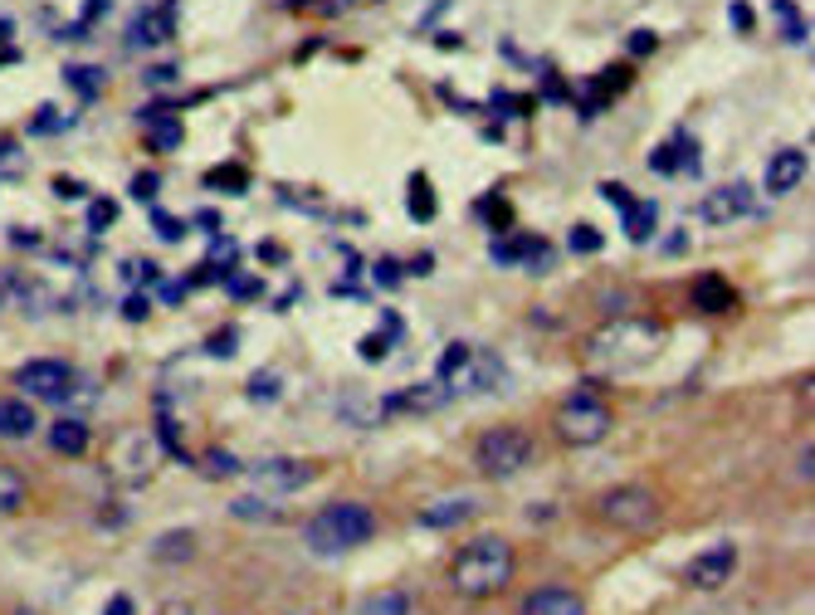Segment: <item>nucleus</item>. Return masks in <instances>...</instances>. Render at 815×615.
Masks as SVG:
<instances>
[{"instance_id": "obj_7", "label": "nucleus", "mask_w": 815, "mask_h": 615, "mask_svg": "<svg viewBox=\"0 0 815 615\" xmlns=\"http://www.w3.org/2000/svg\"><path fill=\"white\" fill-rule=\"evenodd\" d=\"M738 572V542H713L684 562V586L694 591H722Z\"/></svg>"}, {"instance_id": "obj_6", "label": "nucleus", "mask_w": 815, "mask_h": 615, "mask_svg": "<svg viewBox=\"0 0 815 615\" xmlns=\"http://www.w3.org/2000/svg\"><path fill=\"white\" fill-rule=\"evenodd\" d=\"M474 464L489 478H513L532 464V435L523 425H493L474 440Z\"/></svg>"}, {"instance_id": "obj_5", "label": "nucleus", "mask_w": 815, "mask_h": 615, "mask_svg": "<svg viewBox=\"0 0 815 615\" xmlns=\"http://www.w3.org/2000/svg\"><path fill=\"white\" fill-rule=\"evenodd\" d=\"M596 518L616 532H654L660 518H664V508L644 484H616L596 498Z\"/></svg>"}, {"instance_id": "obj_35", "label": "nucleus", "mask_w": 815, "mask_h": 615, "mask_svg": "<svg viewBox=\"0 0 815 615\" xmlns=\"http://www.w3.org/2000/svg\"><path fill=\"white\" fill-rule=\"evenodd\" d=\"M225 289H230V299H259V289H264V283L249 279V273H225Z\"/></svg>"}, {"instance_id": "obj_55", "label": "nucleus", "mask_w": 815, "mask_h": 615, "mask_svg": "<svg viewBox=\"0 0 815 615\" xmlns=\"http://www.w3.org/2000/svg\"><path fill=\"white\" fill-rule=\"evenodd\" d=\"M811 460H815V450H811V440H806V450H801V478L811 484Z\"/></svg>"}, {"instance_id": "obj_22", "label": "nucleus", "mask_w": 815, "mask_h": 615, "mask_svg": "<svg viewBox=\"0 0 815 615\" xmlns=\"http://www.w3.org/2000/svg\"><path fill=\"white\" fill-rule=\"evenodd\" d=\"M620 215H626V220H620L626 225V239H635V245H644V239L654 235V225H660V205L654 201H630Z\"/></svg>"}, {"instance_id": "obj_32", "label": "nucleus", "mask_w": 815, "mask_h": 615, "mask_svg": "<svg viewBox=\"0 0 815 615\" xmlns=\"http://www.w3.org/2000/svg\"><path fill=\"white\" fill-rule=\"evenodd\" d=\"M206 186H230V196H244L249 176H244L240 166H225V171H210V176H206Z\"/></svg>"}, {"instance_id": "obj_20", "label": "nucleus", "mask_w": 815, "mask_h": 615, "mask_svg": "<svg viewBox=\"0 0 815 615\" xmlns=\"http://www.w3.org/2000/svg\"><path fill=\"white\" fill-rule=\"evenodd\" d=\"M732 303H738V293L728 289L722 273H704V279H694V308H704V313H728Z\"/></svg>"}, {"instance_id": "obj_56", "label": "nucleus", "mask_w": 815, "mask_h": 615, "mask_svg": "<svg viewBox=\"0 0 815 615\" xmlns=\"http://www.w3.org/2000/svg\"><path fill=\"white\" fill-rule=\"evenodd\" d=\"M0 40H10V20H0Z\"/></svg>"}, {"instance_id": "obj_10", "label": "nucleus", "mask_w": 815, "mask_h": 615, "mask_svg": "<svg viewBox=\"0 0 815 615\" xmlns=\"http://www.w3.org/2000/svg\"><path fill=\"white\" fill-rule=\"evenodd\" d=\"M142 132H146V147L152 152H181V142H186V128H181V112L166 108V102H146V108L138 112Z\"/></svg>"}, {"instance_id": "obj_16", "label": "nucleus", "mask_w": 815, "mask_h": 615, "mask_svg": "<svg viewBox=\"0 0 815 615\" xmlns=\"http://www.w3.org/2000/svg\"><path fill=\"white\" fill-rule=\"evenodd\" d=\"M445 401H449V386H445V381H421V386H411V391L391 396V401H381V406H387V416H395V410H415V416H430V410H439Z\"/></svg>"}, {"instance_id": "obj_4", "label": "nucleus", "mask_w": 815, "mask_h": 615, "mask_svg": "<svg viewBox=\"0 0 815 615\" xmlns=\"http://www.w3.org/2000/svg\"><path fill=\"white\" fill-rule=\"evenodd\" d=\"M552 425H557V440L572 444V450H591V444H601L610 435V406L601 401V396L591 391V386H582L576 396H567V401L557 406V416H552Z\"/></svg>"}, {"instance_id": "obj_17", "label": "nucleus", "mask_w": 815, "mask_h": 615, "mask_svg": "<svg viewBox=\"0 0 815 615\" xmlns=\"http://www.w3.org/2000/svg\"><path fill=\"white\" fill-rule=\"evenodd\" d=\"M474 508H479L474 498H430L415 518H421V528H459L474 518Z\"/></svg>"}, {"instance_id": "obj_15", "label": "nucleus", "mask_w": 815, "mask_h": 615, "mask_svg": "<svg viewBox=\"0 0 815 615\" xmlns=\"http://www.w3.org/2000/svg\"><path fill=\"white\" fill-rule=\"evenodd\" d=\"M518 615H586V601L572 586H537L532 596H523Z\"/></svg>"}, {"instance_id": "obj_47", "label": "nucleus", "mask_w": 815, "mask_h": 615, "mask_svg": "<svg viewBox=\"0 0 815 615\" xmlns=\"http://www.w3.org/2000/svg\"><path fill=\"white\" fill-rule=\"evenodd\" d=\"M132 196H138V201L156 196V176H152V171H146V176H132Z\"/></svg>"}, {"instance_id": "obj_52", "label": "nucleus", "mask_w": 815, "mask_h": 615, "mask_svg": "<svg viewBox=\"0 0 815 615\" xmlns=\"http://www.w3.org/2000/svg\"><path fill=\"white\" fill-rule=\"evenodd\" d=\"M732 25H738V30H752V10H747L742 0H738V6H732Z\"/></svg>"}, {"instance_id": "obj_27", "label": "nucleus", "mask_w": 815, "mask_h": 615, "mask_svg": "<svg viewBox=\"0 0 815 615\" xmlns=\"http://www.w3.org/2000/svg\"><path fill=\"white\" fill-rule=\"evenodd\" d=\"M361 615H411V596L405 591H377V596H367Z\"/></svg>"}, {"instance_id": "obj_34", "label": "nucleus", "mask_w": 815, "mask_h": 615, "mask_svg": "<svg viewBox=\"0 0 815 615\" xmlns=\"http://www.w3.org/2000/svg\"><path fill=\"white\" fill-rule=\"evenodd\" d=\"M567 245H572V255H596V249H601V230H591V225H576Z\"/></svg>"}, {"instance_id": "obj_18", "label": "nucleus", "mask_w": 815, "mask_h": 615, "mask_svg": "<svg viewBox=\"0 0 815 615\" xmlns=\"http://www.w3.org/2000/svg\"><path fill=\"white\" fill-rule=\"evenodd\" d=\"M35 406L25 401V396H10V401H0V440H30L35 435Z\"/></svg>"}, {"instance_id": "obj_31", "label": "nucleus", "mask_w": 815, "mask_h": 615, "mask_svg": "<svg viewBox=\"0 0 815 615\" xmlns=\"http://www.w3.org/2000/svg\"><path fill=\"white\" fill-rule=\"evenodd\" d=\"M469 342H455V347H445V357H439V376H435V381H449V376H455L459 367H464V362H469Z\"/></svg>"}, {"instance_id": "obj_58", "label": "nucleus", "mask_w": 815, "mask_h": 615, "mask_svg": "<svg viewBox=\"0 0 815 615\" xmlns=\"http://www.w3.org/2000/svg\"><path fill=\"white\" fill-rule=\"evenodd\" d=\"M20 615H40V611H20Z\"/></svg>"}, {"instance_id": "obj_57", "label": "nucleus", "mask_w": 815, "mask_h": 615, "mask_svg": "<svg viewBox=\"0 0 815 615\" xmlns=\"http://www.w3.org/2000/svg\"><path fill=\"white\" fill-rule=\"evenodd\" d=\"M284 6H303V0H284Z\"/></svg>"}, {"instance_id": "obj_38", "label": "nucleus", "mask_w": 815, "mask_h": 615, "mask_svg": "<svg viewBox=\"0 0 815 615\" xmlns=\"http://www.w3.org/2000/svg\"><path fill=\"white\" fill-rule=\"evenodd\" d=\"M112 220H118V201H94V205H88V225H94V230H108Z\"/></svg>"}, {"instance_id": "obj_1", "label": "nucleus", "mask_w": 815, "mask_h": 615, "mask_svg": "<svg viewBox=\"0 0 815 615\" xmlns=\"http://www.w3.org/2000/svg\"><path fill=\"white\" fill-rule=\"evenodd\" d=\"M513 572H518L513 542L498 538V532H483V538L464 542L455 552V562H449V586H455V596H464V601H493L513 586Z\"/></svg>"}, {"instance_id": "obj_39", "label": "nucleus", "mask_w": 815, "mask_h": 615, "mask_svg": "<svg viewBox=\"0 0 815 615\" xmlns=\"http://www.w3.org/2000/svg\"><path fill=\"white\" fill-rule=\"evenodd\" d=\"M235 342H240V333H235V327H225V333H215L206 342V352H210V357H235Z\"/></svg>"}, {"instance_id": "obj_40", "label": "nucleus", "mask_w": 815, "mask_h": 615, "mask_svg": "<svg viewBox=\"0 0 815 615\" xmlns=\"http://www.w3.org/2000/svg\"><path fill=\"white\" fill-rule=\"evenodd\" d=\"M249 396H254V401H274V396H279V376L274 371L254 376V381H249Z\"/></svg>"}, {"instance_id": "obj_28", "label": "nucleus", "mask_w": 815, "mask_h": 615, "mask_svg": "<svg viewBox=\"0 0 815 615\" xmlns=\"http://www.w3.org/2000/svg\"><path fill=\"white\" fill-rule=\"evenodd\" d=\"M411 215L415 220H435V196H430V176H411Z\"/></svg>"}, {"instance_id": "obj_42", "label": "nucleus", "mask_w": 815, "mask_h": 615, "mask_svg": "<svg viewBox=\"0 0 815 615\" xmlns=\"http://www.w3.org/2000/svg\"><path fill=\"white\" fill-rule=\"evenodd\" d=\"M146 313H152V299H146V293H132V299L122 303V317H128V323H142Z\"/></svg>"}, {"instance_id": "obj_53", "label": "nucleus", "mask_w": 815, "mask_h": 615, "mask_svg": "<svg viewBox=\"0 0 815 615\" xmlns=\"http://www.w3.org/2000/svg\"><path fill=\"white\" fill-rule=\"evenodd\" d=\"M196 225H206L210 235H220V230H225V225H220V215H215V211H200V215H196Z\"/></svg>"}, {"instance_id": "obj_46", "label": "nucleus", "mask_w": 815, "mask_h": 615, "mask_svg": "<svg viewBox=\"0 0 815 615\" xmlns=\"http://www.w3.org/2000/svg\"><path fill=\"white\" fill-rule=\"evenodd\" d=\"M601 196H606L610 205H616V211H626V205H630V201H635V196H630V191H626V186H620V181H606V186H601Z\"/></svg>"}, {"instance_id": "obj_33", "label": "nucleus", "mask_w": 815, "mask_h": 615, "mask_svg": "<svg viewBox=\"0 0 815 615\" xmlns=\"http://www.w3.org/2000/svg\"><path fill=\"white\" fill-rule=\"evenodd\" d=\"M235 255H240V245H235L230 235H215V245H210V265H220V279H225V273H230Z\"/></svg>"}, {"instance_id": "obj_44", "label": "nucleus", "mask_w": 815, "mask_h": 615, "mask_svg": "<svg viewBox=\"0 0 815 615\" xmlns=\"http://www.w3.org/2000/svg\"><path fill=\"white\" fill-rule=\"evenodd\" d=\"M142 78H146L152 88H172V84H176V68H172V64H152Z\"/></svg>"}, {"instance_id": "obj_41", "label": "nucleus", "mask_w": 815, "mask_h": 615, "mask_svg": "<svg viewBox=\"0 0 815 615\" xmlns=\"http://www.w3.org/2000/svg\"><path fill=\"white\" fill-rule=\"evenodd\" d=\"M54 196H59V201H84L88 186H84V181H74V176H54Z\"/></svg>"}, {"instance_id": "obj_26", "label": "nucleus", "mask_w": 815, "mask_h": 615, "mask_svg": "<svg viewBox=\"0 0 815 615\" xmlns=\"http://www.w3.org/2000/svg\"><path fill=\"white\" fill-rule=\"evenodd\" d=\"M25 508V478H20L10 464H0V518Z\"/></svg>"}, {"instance_id": "obj_25", "label": "nucleus", "mask_w": 815, "mask_h": 615, "mask_svg": "<svg viewBox=\"0 0 815 615\" xmlns=\"http://www.w3.org/2000/svg\"><path fill=\"white\" fill-rule=\"evenodd\" d=\"M152 557L156 562H191V557H196V538H191V532H162V538L152 542Z\"/></svg>"}, {"instance_id": "obj_14", "label": "nucleus", "mask_w": 815, "mask_h": 615, "mask_svg": "<svg viewBox=\"0 0 815 615\" xmlns=\"http://www.w3.org/2000/svg\"><path fill=\"white\" fill-rule=\"evenodd\" d=\"M806 181V152L801 147H781L767 157V191L772 196H791V191Z\"/></svg>"}, {"instance_id": "obj_29", "label": "nucleus", "mask_w": 815, "mask_h": 615, "mask_svg": "<svg viewBox=\"0 0 815 615\" xmlns=\"http://www.w3.org/2000/svg\"><path fill=\"white\" fill-rule=\"evenodd\" d=\"M772 6H776L781 25H786V40H791V44H806V40H811V25L796 15V6H791V0H772Z\"/></svg>"}, {"instance_id": "obj_45", "label": "nucleus", "mask_w": 815, "mask_h": 615, "mask_svg": "<svg viewBox=\"0 0 815 615\" xmlns=\"http://www.w3.org/2000/svg\"><path fill=\"white\" fill-rule=\"evenodd\" d=\"M654 50H660V34H654V30H635V34H630V54H654Z\"/></svg>"}, {"instance_id": "obj_24", "label": "nucleus", "mask_w": 815, "mask_h": 615, "mask_svg": "<svg viewBox=\"0 0 815 615\" xmlns=\"http://www.w3.org/2000/svg\"><path fill=\"white\" fill-rule=\"evenodd\" d=\"M337 416L352 420L357 430H371V425H381V420H387V406H381V401H357V396H347V401H337Z\"/></svg>"}, {"instance_id": "obj_2", "label": "nucleus", "mask_w": 815, "mask_h": 615, "mask_svg": "<svg viewBox=\"0 0 815 615\" xmlns=\"http://www.w3.org/2000/svg\"><path fill=\"white\" fill-rule=\"evenodd\" d=\"M377 538V512L357 498H343V504L318 508L308 522H303V547L313 557H337V552H357Z\"/></svg>"}, {"instance_id": "obj_12", "label": "nucleus", "mask_w": 815, "mask_h": 615, "mask_svg": "<svg viewBox=\"0 0 815 615\" xmlns=\"http://www.w3.org/2000/svg\"><path fill=\"white\" fill-rule=\"evenodd\" d=\"M503 381V362L498 357H489V352H469V362H464V367L449 376V396H469V391H493V386Z\"/></svg>"}, {"instance_id": "obj_30", "label": "nucleus", "mask_w": 815, "mask_h": 615, "mask_svg": "<svg viewBox=\"0 0 815 615\" xmlns=\"http://www.w3.org/2000/svg\"><path fill=\"white\" fill-rule=\"evenodd\" d=\"M230 512H235V518H259V522H274L279 518V508L264 504V498H235Z\"/></svg>"}, {"instance_id": "obj_48", "label": "nucleus", "mask_w": 815, "mask_h": 615, "mask_svg": "<svg viewBox=\"0 0 815 615\" xmlns=\"http://www.w3.org/2000/svg\"><path fill=\"white\" fill-rule=\"evenodd\" d=\"M59 122H69V118H59V108H40V118H35V132H54Z\"/></svg>"}, {"instance_id": "obj_49", "label": "nucleus", "mask_w": 815, "mask_h": 615, "mask_svg": "<svg viewBox=\"0 0 815 615\" xmlns=\"http://www.w3.org/2000/svg\"><path fill=\"white\" fill-rule=\"evenodd\" d=\"M650 166H654V171H664V176H670V171H678V162H674V147H660V152L650 157Z\"/></svg>"}, {"instance_id": "obj_11", "label": "nucleus", "mask_w": 815, "mask_h": 615, "mask_svg": "<svg viewBox=\"0 0 815 615\" xmlns=\"http://www.w3.org/2000/svg\"><path fill=\"white\" fill-rule=\"evenodd\" d=\"M489 255L498 259V265H523L528 273H547V269H552V249H547V239H537V235L493 239Z\"/></svg>"}, {"instance_id": "obj_54", "label": "nucleus", "mask_w": 815, "mask_h": 615, "mask_svg": "<svg viewBox=\"0 0 815 615\" xmlns=\"http://www.w3.org/2000/svg\"><path fill=\"white\" fill-rule=\"evenodd\" d=\"M104 615H132V601H128V596H112Z\"/></svg>"}, {"instance_id": "obj_23", "label": "nucleus", "mask_w": 815, "mask_h": 615, "mask_svg": "<svg viewBox=\"0 0 815 615\" xmlns=\"http://www.w3.org/2000/svg\"><path fill=\"white\" fill-rule=\"evenodd\" d=\"M64 84H69L78 98H98V94H104V84H108V74H104V68H94V64H69V68H64Z\"/></svg>"}, {"instance_id": "obj_9", "label": "nucleus", "mask_w": 815, "mask_h": 615, "mask_svg": "<svg viewBox=\"0 0 815 615\" xmlns=\"http://www.w3.org/2000/svg\"><path fill=\"white\" fill-rule=\"evenodd\" d=\"M249 478L259 488H269V494H298V488H308L318 478V464L313 460H259L249 470Z\"/></svg>"}, {"instance_id": "obj_21", "label": "nucleus", "mask_w": 815, "mask_h": 615, "mask_svg": "<svg viewBox=\"0 0 815 615\" xmlns=\"http://www.w3.org/2000/svg\"><path fill=\"white\" fill-rule=\"evenodd\" d=\"M50 444L59 454H69V460H78V454H88V425H84V420H74V416L54 420V425H50Z\"/></svg>"}, {"instance_id": "obj_43", "label": "nucleus", "mask_w": 815, "mask_h": 615, "mask_svg": "<svg viewBox=\"0 0 815 615\" xmlns=\"http://www.w3.org/2000/svg\"><path fill=\"white\" fill-rule=\"evenodd\" d=\"M357 347H361V362H381V357H387V337H377V333H367Z\"/></svg>"}, {"instance_id": "obj_8", "label": "nucleus", "mask_w": 815, "mask_h": 615, "mask_svg": "<svg viewBox=\"0 0 815 615\" xmlns=\"http://www.w3.org/2000/svg\"><path fill=\"white\" fill-rule=\"evenodd\" d=\"M74 367L59 357H40V362H25V367L15 371V386L25 396H35V401H64V396L74 391Z\"/></svg>"}, {"instance_id": "obj_37", "label": "nucleus", "mask_w": 815, "mask_h": 615, "mask_svg": "<svg viewBox=\"0 0 815 615\" xmlns=\"http://www.w3.org/2000/svg\"><path fill=\"white\" fill-rule=\"evenodd\" d=\"M152 225H156V235H162L166 245L186 239V220H176V215H162V211H156V215H152Z\"/></svg>"}, {"instance_id": "obj_3", "label": "nucleus", "mask_w": 815, "mask_h": 615, "mask_svg": "<svg viewBox=\"0 0 815 615\" xmlns=\"http://www.w3.org/2000/svg\"><path fill=\"white\" fill-rule=\"evenodd\" d=\"M664 347V323L660 317H620V323L601 327L586 342V357L606 371H626V367H640L650 362L654 352Z\"/></svg>"}, {"instance_id": "obj_13", "label": "nucleus", "mask_w": 815, "mask_h": 615, "mask_svg": "<svg viewBox=\"0 0 815 615\" xmlns=\"http://www.w3.org/2000/svg\"><path fill=\"white\" fill-rule=\"evenodd\" d=\"M752 211V186L747 181H732V186H722V191H708L704 205H698V215H704L708 225H728V220H738V215Z\"/></svg>"}, {"instance_id": "obj_50", "label": "nucleus", "mask_w": 815, "mask_h": 615, "mask_svg": "<svg viewBox=\"0 0 815 615\" xmlns=\"http://www.w3.org/2000/svg\"><path fill=\"white\" fill-rule=\"evenodd\" d=\"M377 279L387 283V289H395V283H401V265H395V259H381V265H377Z\"/></svg>"}, {"instance_id": "obj_51", "label": "nucleus", "mask_w": 815, "mask_h": 615, "mask_svg": "<svg viewBox=\"0 0 815 615\" xmlns=\"http://www.w3.org/2000/svg\"><path fill=\"white\" fill-rule=\"evenodd\" d=\"M98 15H108V0H88V6H84V20H78V25L88 30V25H94Z\"/></svg>"}, {"instance_id": "obj_36", "label": "nucleus", "mask_w": 815, "mask_h": 615, "mask_svg": "<svg viewBox=\"0 0 815 615\" xmlns=\"http://www.w3.org/2000/svg\"><path fill=\"white\" fill-rule=\"evenodd\" d=\"M206 470H210L215 478H230V474H240V460H235L230 450H210V454H206Z\"/></svg>"}, {"instance_id": "obj_19", "label": "nucleus", "mask_w": 815, "mask_h": 615, "mask_svg": "<svg viewBox=\"0 0 815 615\" xmlns=\"http://www.w3.org/2000/svg\"><path fill=\"white\" fill-rule=\"evenodd\" d=\"M172 10H176V0H162V10H142V15L132 20L128 40L132 44H162V40H172Z\"/></svg>"}]
</instances>
